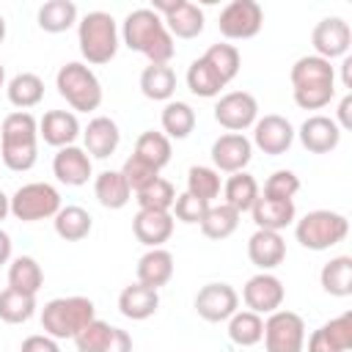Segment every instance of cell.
I'll list each match as a JSON object with an SVG mask.
<instances>
[{
  "mask_svg": "<svg viewBox=\"0 0 352 352\" xmlns=\"http://www.w3.org/2000/svg\"><path fill=\"white\" fill-rule=\"evenodd\" d=\"M121 38L132 52L146 55L148 63H157V66H168L170 58L176 55L173 36L168 33L162 16L154 14L151 8L129 11L124 19V28H121Z\"/></svg>",
  "mask_w": 352,
  "mask_h": 352,
  "instance_id": "cell-1",
  "label": "cell"
},
{
  "mask_svg": "<svg viewBox=\"0 0 352 352\" xmlns=\"http://www.w3.org/2000/svg\"><path fill=\"white\" fill-rule=\"evenodd\" d=\"M292 96L302 110H322L336 96V69L319 55H302L292 66Z\"/></svg>",
  "mask_w": 352,
  "mask_h": 352,
  "instance_id": "cell-2",
  "label": "cell"
},
{
  "mask_svg": "<svg viewBox=\"0 0 352 352\" xmlns=\"http://www.w3.org/2000/svg\"><path fill=\"white\" fill-rule=\"evenodd\" d=\"M0 160L8 170L25 173L38 160V121L28 110H14L0 126Z\"/></svg>",
  "mask_w": 352,
  "mask_h": 352,
  "instance_id": "cell-3",
  "label": "cell"
},
{
  "mask_svg": "<svg viewBox=\"0 0 352 352\" xmlns=\"http://www.w3.org/2000/svg\"><path fill=\"white\" fill-rule=\"evenodd\" d=\"M77 44L91 66L110 63L118 52V28L107 11H88L77 22Z\"/></svg>",
  "mask_w": 352,
  "mask_h": 352,
  "instance_id": "cell-4",
  "label": "cell"
},
{
  "mask_svg": "<svg viewBox=\"0 0 352 352\" xmlns=\"http://www.w3.org/2000/svg\"><path fill=\"white\" fill-rule=\"evenodd\" d=\"M96 319V308L88 297H55L41 308V327L47 336L58 338H74L88 322Z\"/></svg>",
  "mask_w": 352,
  "mask_h": 352,
  "instance_id": "cell-5",
  "label": "cell"
},
{
  "mask_svg": "<svg viewBox=\"0 0 352 352\" xmlns=\"http://www.w3.org/2000/svg\"><path fill=\"white\" fill-rule=\"evenodd\" d=\"M55 88L66 99V104L77 113H91L102 104V82L91 72V66L80 60H69L55 74Z\"/></svg>",
  "mask_w": 352,
  "mask_h": 352,
  "instance_id": "cell-6",
  "label": "cell"
},
{
  "mask_svg": "<svg viewBox=\"0 0 352 352\" xmlns=\"http://www.w3.org/2000/svg\"><path fill=\"white\" fill-rule=\"evenodd\" d=\"M349 234V220L341 212L330 209H314L305 217L297 220L294 236L308 250H330L333 245L344 242Z\"/></svg>",
  "mask_w": 352,
  "mask_h": 352,
  "instance_id": "cell-7",
  "label": "cell"
},
{
  "mask_svg": "<svg viewBox=\"0 0 352 352\" xmlns=\"http://www.w3.org/2000/svg\"><path fill=\"white\" fill-rule=\"evenodd\" d=\"M60 209V192L47 182H28L11 195V214L22 223L55 217Z\"/></svg>",
  "mask_w": 352,
  "mask_h": 352,
  "instance_id": "cell-8",
  "label": "cell"
},
{
  "mask_svg": "<svg viewBox=\"0 0 352 352\" xmlns=\"http://www.w3.org/2000/svg\"><path fill=\"white\" fill-rule=\"evenodd\" d=\"M264 349L267 352H302L305 322L294 311H272L264 322Z\"/></svg>",
  "mask_w": 352,
  "mask_h": 352,
  "instance_id": "cell-9",
  "label": "cell"
},
{
  "mask_svg": "<svg viewBox=\"0 0 352 352\" xmlns=\"http://www.w3.org/2000/svg\"><path fill=\"white\" fill-rule=\"evenodd\" d=\"M261 25H264V8L256 0H231L217 16L220 36H226L228 41L253 38L258 36Z\"/></svg>",
  "mask_w": 352,
  "mask_h": 352,
  "instance_id": "cell-10",
  "label": "cell"
},
{
  "mask_svg": "<svg viewBox=\"0 0 352 352\" xmlns=\"http://www.w3.org/2000/svg\"><path fill=\"white\" fill-rule=\"evenodd\" d=\"M154 14L162 16L173 38H195L204 33V11L190 0H154Z\"/></svg>",
  "mask_w": 352,
  "mask_h": 352,
  "instance_id": "cell-11",
  "label": "cell"
},
{
  "mask_svg": "<svg viewBox=\"0 0 352 352\" xmlns=\"http://www.w3.org/2000/svg\"><path fill=\"white\" fill-rule=\"evenodd\" d=\"M258 118V102L248 91H228L214 104V121L228 132H242Z\"/></svg>",
  "mask_w": 352,
  "mask_h": 352,
  "instance_id": "cell-12",
  "label": "cell"
},
{
  "mask_svg": "<svg viewBox=\"0 0 352 352\" xmlns=\"http://www.w3.org/2000/svg\"><path fill=\"white\" fill-rule=\"evenodd\" d=\"M239 308V294L228 283H206L195 294V314L204 322H226L236 314Z\"/></svg>",
  "mask_w": 352,
  "mask_h": 352,
  "instance_id": "cell-13",
  "label": "cell"
},
{
  "mask_svg": "<svg viewBox=\"0 0 352 352\" xmlns=\"http://www.w3.org/2000/svg\"><path fill=\"white\" fill-rule=\"evenodd\" d=\"M311 44H314V55L333 60V58H344L352 47V30L346 25V19L341 16H324L316 22L314 33H311Z\"/></svg>",
  "mask_w": 352,
  "mask_h": 352,
  "instance_id": "cell-14",
  "label": "cell"
},
{
  "mask_svg": "<svg viewBox=\"0 0 352 352\" xmlns=\"http://www.w3.org/2000/svg\"><path fill=\"white\" fill-rule=\"evenodd\" d=\"M283 297H286V289L280 283V278H275L272 272H258L253 275L245 289H242V300L248 305V311L253 314H272V311H280L283 305Z\"/></svg>",
  "mask_w": 352,
  "mask_h": 352,
  "instance_id": "cell-15",
  "label": "cell"
},
{
  "mask_svg": "<svg viewBox=\"0 0 352 352\" xmlns=\"http://www.w3.org/2000/svg\"><path fill=\"white\" fill-rule=\"evenodd\" d=\"M253 143L270 154V157H278V154H286L294 143V126L289 124V118L278 116V113H270L264 118H256L253 124Z\"/></svg>",
  "mask_w": 352,
  "mask_h": 352,
  "instance_id": "cell-16",
  "label": "cell"
},
{
  "mask_svg": "<svg viewBox=\"0 0 352 352\" xmlns=\"http://www.w3.org/2000/svg\"><path fill=\"white\" fill-rule=\"evenodd\" d=\"M253 157V143L242 132H226L212 143V162L220 173H239Z\"/></svg>",
  "mask_w": 352,
  "mask_h": 352,
  "instance_id": "cell-17",
  "label": "cell"
},
{
  "mask_svg": "<svg viewBox=\"0 0 352 352\" xmlns=\"http://www.w3.org/2000/svg\"><path fill=\"white\" fill-rule=\"evenodd\" d=\"M52 173H55V179L60 184L82 187L94 176V162L85 154V148H80V146H63L52 157Z\"/></svg>",
  "mask_w": 352,
  "mask_h": 352,
  "instance_id": "cell-18",
  "label": "cell"
},
{
  "mask_svg": "<svg viewBox=\"0 0 352 352\" xmlns=\"http://www.w3.org/2000/svg\"><path fill=\"white\" fill-rule=\"evenodd\" d=\"M297 135H300L302 148H308L311 154H330V151L338 148V143H341V129H338V124H336L330 116H322V113L308 116V118L302 121V126H300Z\"/></svg>",
  "mask_w": 352,
  "mask_h": 352,
  "instance_id": "cell-19",
  "label": "cell"
},
{
  "mask_svg": "<svg viewBox=\"0 0 352 352\" xmlns=\"http://www.w3.org/2000/svg\"><path fill=\"white\" fill-rule=\"evenodd\" d=\"M82 143H85V154L91 160H107L110 154H116V148L121 143L118 124L110 116L91 118L88 126L82 129Z\"/></svg>",
  "mask_w": 352,
  "mask_h": 352,
  "instance_id": "cell-20",
  "label": "cell"
},
{
  "mask_svg": "<svg viewBox=\"0 0 352 352\" xmlns=\"http://www.w3.org/2000/svg\"><path fill=\"white\" fill-rule=\"evenodd\" d=\"M80 121L72 110H47L38 121V138H44L47 146L63 148V146H74V140L80 138Z\"/></svg>",
  "mask_w": 352,
  "mask_h": 352,
  "instance_id": "cell-21",
  "label": "cell"
},
{
  "mask_svg": "<svg viewBox=\"0 0 352 352\" xmlns=\"http://www.w3.org/2000/svg\"><path fill=\"white\" fill-rule=\"evenodd\" d=\"M132 234L146 248H162L173 234V214L170 212L138 209V214L132 217Z\"/></svg>",
  "mask_w": 352,
  "mask_h": 352,
  "instance_id": "cell-22",
  "label": "cell"
},
{
  "mask_svg": "<svg viewBox=\"0 0 352 352\" xmlns=\"http://www.w3.org/2000/svg\"><path fill=\"white\" fill-rule=\"evenodd\" d=\"M352 346V314H341L324 322L308 338V352H346Z\"/></svg>",
  "mask_w": 352,
  "mask_h": 352,
  "instance_id": "cell-23",
  "label": "cell"
},
{
  "mask_svg": "<svg viewBox=\"0 0 352 352\" xmlns=\"http://www.w3.org/2000/svg\"><path fill=\"white\" fill-rule=\"evenodd\" d=\"M248 258L261 270V272H270L275 270L278 264H283L286 258V242L278 231H264V228H256V234L248 239Z\"/></svg>",
  "mask_w": 352,
  "mask_h": 352,
  "instance_id": "cell-24",
  "label": "cell"
},
{
  "mask_svg": "<svg viewBox=\"0 0 352 352\" xmlns=\"http://www.w3.org/2000/svg\"><path fill=\"white\" fill-rule=\"evenodd\" d=\"M250 214H253L256 228L278 231V234H280L286 226L294 223L297 209H294V201H275V198H264V195H258L256 204H253V209H250Z\"/></svg>",
  "mask_w": 352,
  "mask_h": 352,
  "instance_id": "cell-25",
  "label": "cell"
},
{
  "mask_svg": "<svg viewBox=\"0 0 352 352\" xmlns=\"http://www.w3.org/2000/svg\"><path fill=\"white\" fill-rule=\"evenodd\" d=\"M173 278V253L165 248H148L138 261V283L157 289Z\"/></svg>",
  "mask_w": 352,
  "mask_h": 352,
  "instance_id": "cell-26",
  "label": "cell"
},
{
  "mask_svg": "<svg viewBox=\"0 0 352 352\" xmlns=\"http://www.w3.org/2000/svg\"><path fill=\"white\" fill-rule=\"evenodd\" d=\"M160 308V292L148 289L143 283H132L118 294V311L121 316L132 319V322H143L148 316H154Z\"/></svg>",
  "mask_w": 352,
  "mask_h": 352,
  "instance_id": "cell-27",
  "label": "cell"
},
{
  "mask_svg": "<svg viewBox=\"0 0 352 352\" xmlns=\"http://www.w3.org/2000/svg\"><path fill=\"white\" fill-rule=\"evenodd\" d=\"M94 195L104 209H124L132 198V190L121 170H102L94 179Z\"/></svg>",
  "mask_w": 352,
  "mask_h": 352,
  "instance_id": "cell-28",
  "label": "cell"
},
{
  "mask_svg": "<svg viewBox=\"0 0 352 352\" xmlns=\"http://www.w3.org/2000/svg\"><path fill=\"white\" fill-rule=\"evenodd\" d=\"M6 94H8V102L14 107L30 110V107H36L44 99V80L38 74H33V72H22V74L8 80Z\"/></svg>",
  "mask_w": 352,
  "mask_h": 352,
  "instance_id": "cell-29",
  "label": "cell"
},
{
  "mask_svg": "<svg viewBox=\"0 0 352 352\" xmlns=\"http://www.w3.org/2000/svg\"><path fill=\"white\" fill-rule=\"evenodd\" d=\"M52 223H55V234L66 242H80L94 228V217L82 206H60Z\"/></svg>",
  "mask_w": 352,
  "mask_h": 352,
  "instance_id": "cell-30",
  "label": "cell"
},
{
  "mask_svg": "<svg viewBox=\"0 0 352 352\" xmlns=\"http://www.w3.org/2000/svg\"><path fill=\"white\" fill-rule=\"evenodd\" d=\"M41 283H44V272H41V264L33 256H16L8 264V289H16L22 294L36 297Z\"/></svg>",
  "mask_w": 352,
  "mask_h": 352,
  "instance_id": "cell-31",
  "label": "cell"
},
{
  "mask_svg": "<svg viewBox=\"0 0 352 352\" xmlns=\"http://www.w3.org/2000/svg\"><path fill=\"white\" fill-rule=\"evenodd\" d=\"M140 91L146 99H154V102H168L176 91V72L170 66H157V63H148L143 72H140Z\"/></svg>",
  "mask_w": 352,
  "mask_h": 352,
  "instance_id": "cell-32",
  "label": "cell"
},
{
  "mask_svg": "<svg viewBox=\"0 0 352 352\" xmlns=\"http://www.w3.org/2000/svg\"><path fill=\"white\" fill-rule=\"evenodd\" d=\"M223 195H226L223 204H228V206L236 209L239 214H242V212H250L253 204H256V198H258V182H256L250 173H245V170L231 173L228 182L223 184Z\"/></svg>",
  "mask_w": 352,
  "mask_h": 352,
  "instance_id": "cell-33",
  "label": "cell"
},
{
  "mask_svg": "<svg viewBox=\"0 0 352 352\" xmlns=\"http://www.w3.org/2000/svg\"><path fill=\"white\" fill-rule=\"evenodd\" d=\"M319 283L330 297H349L352 294V258L349 256L330 258L319 272Z\"/></svg>",
  "mask_w": 352,
  "mask_h": 352,
  "instance_id": "cell-34",
  "label": "cell"
},
{
  "mask_svg": "<svg viewBox=\"0 0 352 352\" xmlns=\"http://www.w3.org/2000/svg\"><path fill=\"white\" fill-rule=\"evenodd\" d=\"M198 226L206 239H228L239 228V212L231 209L228 204H212Z\"/></svg>",
  "mask_w": 352,
  "mask_h": 352,
  "instance_id": "cell-35",
  "label": "cell"
},
{
  "mask_svg": "<svg viewBox=\"0 0 352 352\" xmlns=\"http://www.w3.org/2000/svg\"><path fill=\"white\" fill-rule=\"evenodd\" d=\"M195 129V110L187 102H168L162 107V135L168 140H184Z\"/></svg>",
  "mask_w": 352,
  "mask_h": 352,
  "instance_id": "cell-36",
  "label": "cell"
},
{
  "mask_svg": "<svg viewBox=\"0 0 352 352\" xmlns=\"http://www.w3.org/2000/svg\"><path fill=\"white\" fill-rule=\"evenodd\" d=\"M36 19L44 33H63L77 22V6L72 0H47Z\"/></svg>",
  "mask_w": 352,
  "mask_h": 352,
  "instance_id": "cell-37",
  "label": "cell"
},
{
  "mask_svg": "<svg viewBox=\"0 0 352 352\" xmlns=\"http://www.w3.org/2000/svg\"><path fill=\"white\" fill-rule=\"evenodd\" d=\"M187 88L201 96V99H212V96H220V91L226 88V82L220 80V74L204 60V58H195L187 69Z\"/></svg>",
  "mask_w": 352,
  "mask_h": 352,
  "instance_id": "cell-38",
  "label": "cell"
},
{
  "mask_svg": "<svg viewBox=\"0 0 352 352\" xmlns=\"http://www.w3.org/2000/svg\"><path fill=\"white\" fill-rule=\"evenodd\" d=\"M135 157L148 162L154 170H162L170 162V140L162 132L148 129L135 140Z\"/></svg>",
  "mask_w": 352,
  "mask_h": 352,
  "instance_id": "cell-39",
  "label": "cell"
},
{
  "mask_svg": "<svg viewBox=\"0 0 352 352\" xmlns=\"http://www.w3.org/2000/svg\"><path fill=\"white\" fill-rule=\"evenodd\" d=\"M264 336V319L253 311H236L228 319V338L236 346H256Z\"/></svg>",
  "mask_w": 352,
  "mask_h": 352,
  "instance_id": "cell-40",
  "label": "cell"
},
{
  "mask_svg": "<svg viewBox=\"0 0 352 352\" xmlns=\"http://www.w3.org/2000/svg\"><path fill=\"white\" fill-rule=\"evenodd\" d=\"M36 314V297L22 294L16 289H3L0 292V319L8 324H22Z\"/></svg>",
  "mask_w": 352,
  "mask_h": 352,
  "instance_id": "cell-41",
  "label": "cell"
},
{
  "mask_svg": "<svg viewBox=\"0 0 352 352\" xmlns=\"http://www.w3.org/2000/svg\"><path fill=\"white\" fill-rule=\"evenodd\" d=\"M217 74H220V80L228 85L236 74H239V66H242V58H239V50L234 47V44H212L204 55H201Z\"/></svg>",
  "mask_w": 352,
  "mask_h": 352,
  "instance_id": "cell-42",
  "label": "cell"
},
{
  "mask_svg": "<svg viewBox=\"0 0 352 352\" xmlns=\"http://www.w3.org/2000/svg\"><path fill=\"white\" fill-rule=\"evenodd\" d=\"M220 187H223L220 184V173L214 168H209V165H192L187 170V192L190 195L212 204L220 195Z\"/></svg>",
  "mask_w": 352,
  "mask_h": 352,
  "instance_id": "cell-43",
  "label": "cell"
},
{
  "mask_svg": "<svg viewBox=\"0 0 352 352\" xmlns=\"http://www.w3.org/2000/svg\"><path fill=\"white\" fill-rule=\"evenodd\" d=\"M138 198V206L140 209H151V212H170L173 209V201H176V190L168 179H154L148 187H143L140 192H135Z\"/></svg>",
  "mask_w": 352,
  "mask_h": 352,
  "instance_id": "cell-44",
  "label": "cell"
},
{
  "mask_svg": "<svg viewBox=\"0 0 352 352\" xmlns=\"http://www.w3.org/2000/svg\"><path fill=\"white\" fill-rule=\"evenodd\" d=\"M110 336H113V327L102 319H94L74 336L77 352H104V346L110 344Z\"/></svg>",
  "mask_w": 352,
  "mask_h": 352,
  "instance_id": "cell-45",
  "label": "cell"
},
{
  "mask_svg": "<svg viewBox=\"0 0 352 352\" xmlns=\"http://www.w3.org/2000/svg\"><path fill=\"white\" fill-rule=\"evenodd\" d=\"M300 190V179L294 170H275L267 182H264V198H275V201H292Z\"/></svg>",
  "mask_w": 352,
  "mask_h": 352,
  "instance_id": "cell-46",
  "label": "cell"
},
{
  "mask_svg": "<svg viewBox=\"0 0 352 352\" xmlns=\"http://www.w3.org/2000/svg\"><path fill=\"white\" fill-rule=\"evenodd\" d=\"M121 176L126 179V184H129V190L132 192H140L143 187H148L154 179H160V170H154L148 162H143V160H138L135 154L124 162V168H121Z\"/></svg>",
  "mask_w": 352,
  "mask_h": 352,
  "instance_id": "cell-47",
  "label": "cell"
},
{
  "mask_svg": "<svg viewBox=\"0 0 352 352\" xmlns=\"http://www.w3.org/2000/svg\"><path fill=\"white\" fill-rule=\"evenodd\" d=\"M209 206H212V204H206V201H201V198H195V195H190V192H182V195H176V201H173V214H176L179 223L195 226V223L204 220V214L209 212Z\"/></svg>",
  "mask_w": 352,
  "mask_h": 352,
  "instance_id": "cell-48",
  "label": "cell"
},
{
  "mask_svg": "<svg viewBox=\"0 0 352 352\" xmlns=\"http://www.w3.org/2000/svg\"><path fill=\"white\" fill-rule=\"evenodd\" d=\"M19 352H60L58 341L47 333H36V336H28L19 346Z\"/></svg>",
  "mask_w": 352,
  "mask_h": 352,
  "instance_id": "cell-49",
  "label": "cell"
},
{
  "mask_svg": "<svg viewBox=\"0 0 352 352\" xmlns=\"http://www.w3.org/2000/svg\"><path fill=\"white\" fill-rule=\"evenodd\" d=\"M104 352H132V336L121 327H113V336H110V344L104 346Z\"/></svg>",
  "mask_w": 352,
  "mask_h": 352,
  "instance_id": "cell-50",
  "label": "cell"
},
{
  "mask_svg": "<svg viewBox=\"0 0 352 352\" xmlns=\"http://www.w3.org/2000/svg\"><path fill=\"white\" fill-rule=\"evenodd\" d=\"M338 124V129H352V94H346L341 102H338V118H333Z\"/></svg>",
  "mask_w": 352,
  "mask_h": 352,
  "instance_id": "cell-51",
  "label": "cell"
},
{
  "mask_svg": "<svg viewBox=\"0 0 352 352\" xmlns=\"http://www.w3.org/2000/svg\"><path fill=\"white\" fill-rule=\"evenodd\" d=\"M8 258H11V236L0 228V267L8 264Z\"/></svg>",
  "mask_w": 352,
  "mask_h": 352,
  "instance_id": "cell-52",
  "label": "cell"
},
{
  "mask_svg": "<svg viewBox=\"0 0 352 352\" xmlns=\"http://www.w3.org/2000/svg\"><path fill=\"white\" fill-rule=\"evenodd\" d=\"M341 82H344V88H352V55H344V63H341Z\"/></svg>",
  "mask_w": 352,
  "mask_h": 352,
  "instance_id": "cell-53",
  "label": "cell"
},
{
  "mask_svg": "<svg viewBox=\"0 0 352 352\" xmlns=\"http://www.w3.org/2000/svg\"><path fill=\"white\" fill-rule=\"evenodd\" d=\"M8 214H11V198H8V195L0 190V223H3Z\"/></svg>",
  "mask_w": 352,
  "mask_h": 352,
  "instance_id": "cell-54",
  "label": "cell"
},
{
  "mask_svg": "<svg viewBox=\"0 0 352 352\" xmlns=\"http://www.w3.org/2000/svg\"><path fill=\"white\" fill-rule=\"evenodd\" d=\"M3 38H6V19H3V14H0V44H3Z\"/></svg>",
  "mask_w": 352,
  "mask_h": 352,
  "instance_id": "cell-55",
  "label": "cell"
},
{
  "mask_svg": "<svg viewBox=\"0 0 352 352\" xmlns=\"http://www.w3.org/2000/svg\"><path fill=\"white\" fill-rule=\"evenodd\" d=\"M3 85H6V66L0 63V88H3Z\"/></svg>",
  "mask_w": 352,
  "mask_h": 352,
  "instance_id": "cell-56",
  "label": "cell"
}]
</instances>
